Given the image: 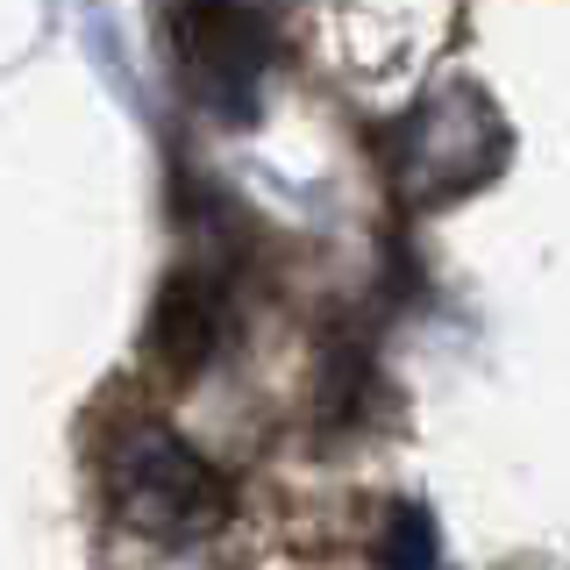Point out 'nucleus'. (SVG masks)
I'll use <instances>...</instances> for the list:
<instances>
[{"label": "nucleus", "instance_id": "2", "mask_svg": "<svg viewBox=\"0 0 570 570\" xmlns=\"http://www.w3.org/2000/svg\"><path fill=\"white\" fill-rule=\"evenodd\" d=\"M178 29L193 36V71H200V94L222 107V115H249V86H257V71L272 65V29H264V14H243V8H193L178 14Z\"/></svg>", "mask_w": 570, "mask_h": 570}, {"label": "nucleus", "instance_id": "3", "mask_svg": "<svg viewBox=\"0 0 570 570\" xmlns=\"http://www.w3.org/2000/svg\"><path fill=\"white\" fill-rule=\"evenodd\" d=\"M228 328V293L214 272H178L165 285V299H157V328H150V350L157 364L171 371V379H186V371H200L214 343H222Z\"/></svg>", "mask_w": 570, "mask_h": 570}, {"label": "nucleus", "instance_id": "4", "mask_svg": "<svg viewBox=\"0 0 570 570\" xmlns=\"http://www.w3.org/2000/svg\"><path fill=\"white\" fill-rule=\"evenodd\" d=\"M385 570H435V528L421 507H400L385 521Z\"/></svg>", "mask_w": 570, "mask_h": 570}, {"label": "nucleus", "instance_id": "1", "mask_svg": "<svg viewBox=\"0 0 570 570\" xmlns=\"http://www.w3.org/2000/svg\"><path fill=\"white\" fill-rule=\"evenodd\" d=\"M107 499L129 528H142L150 542H200L222 528L228 485L214 478V463L200 450L171 435V428H129L107 450Z\"/></svg>", "mask_w": 570, "mask_h": 570}]
</instances>
